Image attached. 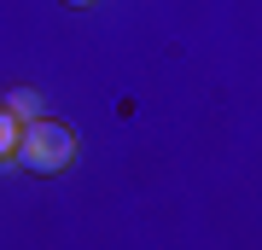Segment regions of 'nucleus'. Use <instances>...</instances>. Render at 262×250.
Listing matches in <instances>:
<instances>
[{"label":"nucleus","instance_id":"nucleus-3","mask_svg":"<svg viewBox=\"0 0 262 250\" xmlns=\"http://www.w3.org/2000/svg\"><path fill=\"white\" fill-rule=\"evenodd\" d=\"M18 140H24V122L6 111V105H0V163L6 157H18Z\"/></svg>","mask_w":262,"mask_h":250},{"label":"nucleus","instance_id":"nucleus-1","mask_svg":"<svg viewBox=\"0 0 262 250\" xmlns=\"http://www.w3.org/2000/svg\"><path fill=\"white\" fill-rule=\"evenodd\" d=\"M70 151H76V134L64 128V122H53V117L24 122V140H18V163H24V169H35V175H53V169H64V163H70Z\"/></svg>","mask_w":262,"mask_h":250},{"label":"nucleus","instance_id":"nucleus-4","mask_svg":"<svg viewBox=\"0 0 262 250\" xmlns=\"http://www.w3.org/2000/svg\"><path fill=\"white\" fill-rule=\"evenodd\" d=\"M64 6H94V0H64Z\"/></svg>","mask_w":262,"mask_h":250},{"label":"nucleus","instance_id":"nucleus-2","mask_svg":"<svg viewBox=\"0 0 262 250\" xmlns=\"http://www.w3.org/2000/svg\"><path fill=\"white\" fill-rule=\"evenodd\" d=\"M0 105H6V111L18 117V122H35V117H41V93H29V87H12Z\"/></svg>","mask_w":262,"mask_h":250}]
</instances>
